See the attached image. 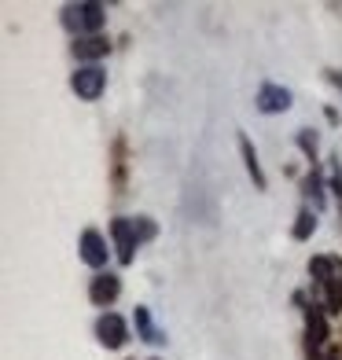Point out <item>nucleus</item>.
I'll return each instance as SVG.
<instances>
[{"label": "nucleus", "instance_id": "nucleus-1", "mask_svg": "<svg viewBox=\"0 0 342 360\" xmlns=\"http://www.w3.org/2000/svg\"><path fill=\"white\" fill-rule=\"evenodd\" d=\"M63 26L74 30V34L89 30V37H96V30L103 26V4H92V0H85V4H70L67 11H63Z\"/></svg>", "mask_w": 342, "mask_h": 360}, {"label": "nucleus", "instance_id": "nucleus-2", "mask_svg": "<svg viewBox=\"0 0 342 360\" xmlns=\"http://www.w3.org/2000/svg\"><path fill=\"white\" fill-rule=\"evenodd\" d=\"M103 85H107V74L96 67V63H92V67H81V70L70 77V89L81 96V100H100Z\"/></svg>", "mask_w": 342, "mask_h": 360}, {"label": "nucleus", "instance_id": "nucleus-3", "mask_svg": "<svg viewBox=\"0 0 342 360\" xmlns=\"http://www.w3.org/2000/svg\"><path fill=\"white\" fill-rule=\"evenodd\" d=\"M81 261H85L89 269H103L107 265V243H103V236L96 232V228H85L81 232Z\"/></svg>", "mask_w": 342, "mask_h": 360}, {"label": "nucleus", "instance_id": "nucleus-4", "mask_svg": "<svg viewBox=\"0 0 342 360\" xmlns=\"http://www.w3.org/2000/svg\"><path fill=\"white\" fill-rule=\"evenodd\" d=\"M96 335H100V342H103L107 349H122V346H125V338H129L125 320H122L118 313H103L100 323H96Z\"/></svg>", "mask_w": 342, "mask_h": 360}, {"label": "nucleus", "instance_id": "nucleus-5", "mask_svg": "<svg viewBox=\"0 0 342 360\" xmlns=\"http://www.w3.org/2000/svg\"><path fill=\"white\" fill-rule=\"evenodd\" d=\"M110 236H114V243H118V261H122V265H129V261H133L137 243H140L137 232H133V221H129V217H114Z\"/></svg>", "mask_w": 342, "mask_h": 360}, {"label": "nucleus", "instance_id": "nucleus-6", "mask_svg": "<svg viewBox=\"0 0 342 360\" xmlns=\"http://www.w3.org/2000/svg\"><path fill=\"white\" fill-rule=\"evenodd\" d=\"M118 294H122V280H118L114 272H107V276H96L92 287H89V298H92L96 305H100V309H107L114 298H118Z\"/></svg>", "mask_w": 342, "mask_h": 360}, {"label": "nucleus", "instance_id": "nucleus-7", "mask_svg": "<svg viewBox=\"0 0 342 360\" xmlns=\"http://www.w3.org/2000/svg\"><path fill=\"white\" fill-rule=\"evenodd\" d=\"M291 107V92L280 89V85H262L258 89V110L262 114H280Z\"/></svg>", "mask_w": 342, "mask_h": 360}, {"label": "nucleus", "instance_id": "nucleus-8", "mask_svg": "<svg viewBox=\"0 0 342 360\" xmlns=\"http://www.w3.org/2000/svg\"><path fill=\"white\" fill-rule=\"evenodd\" d=\"M107 52H110V44H107V37H100V34H96V37H77V41H74V56L85 59L89 67H92V59H103Z\"/></svg>", "mask_w": 342, "mask_h": 360}, {"label": "nucleus", "instance_id": "nucleus-9", "mask_svg": "<svg viewBox=\"0 0 342 360\" xmlns=\"http://www.w3.org/2000/svg\"><path fill=\"white\" fill-rule=\"evenodd\" d=\"M305 335H309V346H324V342H328V320L320 316V309L317 305H309L305 309Z\"/></svg>", "mask_w": 342, "mask_h": 360}, {"label": "nucleus", "instance_id": "nucleus-10", "mask_svg": "<svg viewBox=\"0 0 342 360\" xmlns=\"http://www.w3.org/2000/svg\"><path fill=\"white\" fill-rule=\"evenodd\" d=\"M239 151H243V162H247V173L258 184V191H265V173H262V166H258V151H254L251 136H239Z\"/></svg>", "mask_w": 342, "mask_h": 360}, {"label": "nucleus", "instance_id": "nucleus-11", "mask_svg": "<svg viewBox=\"0 0 342 360\" xmlns=\"http://www.w3.org/2000/svg\"><path fill=\"white\" fill-rule=\"evenodd\" d=\"M137 331H140V338H144V342H151V346H162V342H166V335L155 331L151 313H148L144 305H137Z\"/></svg>", "mask_w": 342, "mask_h": 360}, {"label": "nucleus", "instance_id": "nucleus-12", "mask_svg": "<svg viewBox=\"0 0 342 360\" xmlns=\"http://www.w3.org/2000/svg\"><path fill=\"white\" fill-rule=\"evenodd\" d=\"M309 272H313L317 283H324V287L335 283V261H328V257H313L309 261Z\"/></svg>", "mask_w": 342, "mask_h": 360}, {"label": "nucleus", "instance_id": "nucleus-13", "mask_svg": "<svg viewBox=\"0 0 342 360\" xmlns=\"http://www.w3.org/2000/svg\"><path fill=\"white\" fill-rule=\"evenodd\" d=\"M313 228H317L313 214H309V210H302L298 221H295V228H291V236H295V239H309V236H313Z\"/></svg>", "mask_w": 342, "mask_h": 360}, {"label": "nucleus", "instance_id": "nucleus-14", "mask_svg": "<svg viewBox=\"0 0 342 360\" xmlns=\"http://www.w3.org/2000/svg\"><path fill=\"white\" fill-rule=\"evenodd\" d=\"M305 195L313 199V206H324V191H320V176H317V169L305 176Z\"/></svg>", "mask_w": 342, "mask_h": 360}, {"label": "nucleus", "instance_id": "nucleus-15", "mask_svg": "<svg viewBox=\"0 0 342 360\" xmlns=\"http://www.w3.org/2000/svg\"><path fill=\"white\" fill-rule=\"evenodd\" d=\"M324 290H328V313H342V287H338V280L328 283Z\"/></svg>", "mask_w": 342, "mask_h": 360}, {"label": "nucleus", "instance_id": "nucleus-16", "mask_svg": "<svg viewBox=\"0 0 342 360\" xmlns=\"http://www.w3.org/2000/svg\"><path fill=\"white\" fill-rule=\"evenodd\" d=\"M298 147H302L309 158H313V155H317V136L309 133V129H302V133H298Z\"/></svg>", "mask_w": 342, "mask_h": 360}, {"label": "nucleus", "instance_id": "nucleus-17", "mask_svg": "<svg viewBox=\"0 0 342 360\" xmlns=\"http://www.w3.org/2000/svg\"><path fill=\"white\" fill-rule=\"evenodd\" d=\"M133 232H137V239H151V236H155V224H151L148 217H137V221H133Z\"/></svg>", "mask_w": 342, "mask_h": 360}, {"label": "nucleus", "instance_id": "nucleus-18", "mask_svg": "<svg viewBox=\"0 0 342 360\" xmlns=\"http://www.w3.org/2000/svg\"><path fill=\"white\" fill-rule=\"evenodd\" d=\"M331 188H335V195L342 199V176H335V180H331Z\"/></svg>", "mask_w": 342, "mask_h": 360}, {"label": "nucleus", "instance_id": "nucleus-19", "mask_svg": "<svg viewBox=\"0 0 342 360\" xmlns=\"http://www.w3.org/2000/svg\"><path fill=\"white\" fill-rule=\"evenodd\" d=\"M331 81H335V85H342V74H331Z\"/></svg>", "mask_w": 342, "mask_h": 360}, {"label": "nucleus", "instance_id": "nucleus-20", "mask_svg": "<svg viewBox=\"0 0 342 360\" xmlns=\"http://www.w3.org/2000/svg\"><path fill=\"white\" fill-rule=\"evenodd\" d=\"M338 269H342V265H338Z\"/></svg>", "mask_w": 342, "mask_h": 360}]
</instances>
